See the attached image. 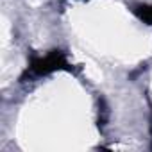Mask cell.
<instances>
[{
  "instance_id": "obj_1",
  "label": "cell",
  "mask_w": 152,
  "mask_h": 152,
  "mask_svg": "<svg viewBox=\"0 0 152 152\" xmlns=\"http://www.w3.org/2000/svg\"><path fill=\"white\" fill-rule=\"evenodd\" d=\"M56 70H70V64L61 50H52L45 57H32L27 75H47Z\"/></svg>"
},
{
  "instance_id": "obj_2",
  "label": "cell",
  "mask_w": 152,
  "mask_h": 152,
  "mask_svg": "<svg viewBox=\"0 0 152 152\" xmlns=\"http://www.w3.org/2000/svg\"><path fill=\"white\" fill-rule=\"evenodd\" d=\"M134 15H136L141 22L152 25V6H136V7H134Z\"/></svg>"
}]
</instances>
